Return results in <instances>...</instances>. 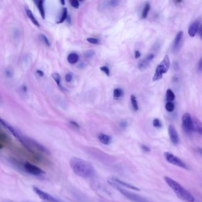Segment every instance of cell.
<instances>
[{
	"instance_id": "obj_15",
	"label": "cell",
	"mask_w": 202,
	"mask_h": 202,
	"mask_svg": "<svg viewBox=\"0 0 202 202\" xmlns=\"http://www.w3.org/2000/svg\"><path fill=\"white\" fill-rule=\"evenodd\" d=\"M113 182H115L116 183H117V184H121V186H123V187H125L128 189H132V190H136V191H139L140 189L134 186H132L131 184H129L126 182H123L121 180H120L117 179H116V178H113Z\"/></svg>"
},
{
	"instance_id": "obj_32",
	"label": "cell",
	"mask_w": 202,
	"mask_h": 202,
	"mask_svg": "<svg viewBox=\"0 0 202 202\" xmlns=\"http://www.w3.org/2000/svg\"><path fill=\"white\" fill-rule=\"evenodd\" d=\"M100 70L101 71H103V72H104L107 76H110V70L108 67H105V66H103V67H101L100 68Z\"/></svg>"
},
{
	"instance_id": "obj_9",
	"label": "cell",
	"mask_w": 202,
	"mask_h": 202,
	"mask_svg": "<svg viewBox=\"0 0 202 202\" xmlns=\"http://www.w3.org/2000/svg\"><path fill=\"white\" fill-rule=\"evenodd\" d=\"M33 190L41 199L46 201V202H60L50 194L41 190L37 187H33Z\"/></svg>"
},
{
	"instance_id": "obj_1",
	"label": "cell",
	"mask_w": 202,
	"mask_h": 202,
	"mask_svg": "<svg viewBox=\"0 0 202 202\" xmlns=\"http://www.w3.org/2000/svg\"><path fill=\"white\" fill-rule=\"evenodd\" d=\"M70 165L73 172L82 178H90L95 174L94 168L91 163L80 158H71Z\"/></svg>"
},
{
	"instance_id": "obj_39",
	"label": "cell",
	"mask_w": 202,
	"mask_h": 202,
	"mask_svg": "<svg viewBox=\"0 0 202 202\" xmlns=\"http://www.w3.org/2000/svg\"><path fill=\"white\" fill-rule=\"evenodd\" d=\"M127 125H128V123H127L126 121H121V124H120L121 127L122 128H123V129L124 128H126L127 127Z\"/></svg>"
},
{
	"instance_id": "obj_14",
	"label": "cell",
	"mask_w": 202,
	"mask_h": 202,
	"mask_svg": "<svg viewBox=\"0 0 202 202\" xmlns=\"http://www.w3.org/2000/svg\"><path fill=\"white\" fill-rule=\"evenodd\" d=\"M193 131L197 132L200 135L202 134V123L198 119H193Z\"/></svg>"
},
{
	"instance_id": "obj_16",
	"label": "cell",
	"mask_w": 202,
	"mask_h": 202,
	"mask_svg": "<svg viewBox=\"0 0 202 202\" xmlns=\"http://www.w3.org/2000/svg\"><path fill=\"white\" fill-rule=\"evenodd\" d=\"M99 139L102 143H103L104 145H109L111 142V138L107 135H106L104 133H100L99 135Z\"/></svg>"
},
{
	"instance_id": "obj_22",
	"label": "cell",
	"mask_w": 202,
	"mask_h": 202,
	"mask_svg": "<svg viewBox=\"0 0 202 202\" xmlns=\"http://www.w3.org/2000/svg\"><path fill=\"white\" fill-rule=\"evenodd\" d=\"M131 100L132 104L133 110L135 111H138L139 109V106L138 104V101H137L136 97L133 95H132L131 96Z\"/></svg>"
},
{
	"instance_id": "obj_27",
	"label": "cell",
	"mask_w": 202,
	"mask_h": 202,
	"mask_svg": "<svg viewBox=\"0 0 202 202\" xmlns=\"http://www.w3.org/2000/svg\"><path fill=\"white\" fill-rule=\"evenodd\" d=\"M40 38H41V41H42L45 44H46V45L47 46H50V42H49V41L48 38L45 34H41V35H40Z\"/></svg>"
},
{
	"instance_id": "obj_24",
	"label": "cell",
	"mask_w": 202,
	"mask_h": 202,
	"mask_svg": "<svg viewBox=\"0 0 202 202\" xmlns=\"http://www.w3.org/2000/svg\"><path fill=\"white\" fill-rule=\"evenodd\" d=\"M52 77L53 80L56 82L57 85L61 87V77L60 75L58 73H53L52 74Z\"/></svg>"
},
{
	"instance_id": "obj_42",
	"label": "cell",
	"mask_w": 202,
	"mask_h": 202,
	"mask_svg": "<svg viewBox=\"0 0 202 202\" xmlns=\"http://www.w3.org/2000/svg\"><path fill=\"white\" fill-rule=\"evenodd\" d=\"M2 104V100H1V98L0 97V105Z\"/></svg>"
},
{
	"instance_id": "obj_37",
	"label": "cell",
	"mask_w": 202,
	"mask_h": 202,
	"mask_svg": "<svg viewBox=\"0 0 202 202\" xmlns=\"http://www.w3.org/2000/svg\"><path fill=\"white\" fill-rule=\"evenodd\" d=\"M5 74L8 77H11L13 76V72L10 70H7L5 71Z\"/></svg>"
},
{
	"instance_id": "obj_41",
	"label": "cell",
	"mask_w": 202,
	"mask_h": 202,
	"mask_svg": "<svg viewBox=\"0 0 202 202\" xmlns=\"http://www.w3.org/2000/svg\"><path fill=\"white\" fill-rule=\"evenodd\" d=\"M37 73H38L41 77H43V76L44 75V73H43V72L42 71H41V70H38V71H37Z\"/></svg>"
},
{
	"instance_id": "obj_38",
	"label": "cell",
	"mask_w": 202,
	"mask_h": 202,
	"mask_svg": "<svg viewBox=\"0 0 202 202\" xmlns=\"http://www.w3.org/2000/svg\"><path fill=\"white\" fill-rule=\"evenodd\" d=\"M70 123H71V124H72L74 128H80L79 124H78L77 122L74 121H70Z\"/></svg>"
},
{
	"instance_id": "obj_25",
	"label": "cell",
	"mask_w": 202,
	"mask_h": 202,
	"mask_svg": "<svg viewBox=\"0 0 202 202\" xmlns=\"http://www.w3.org/2000/svg\"><path fill=\"white\" fill-rule=\"evenodd\" d=\"M67 17H68V11H67V9L66 8H65L63 10L61 17L60 18V21L58 22V23H63L64 21L67 19Z\"/></svg>"
},
{
	"instance_id": "obj_36",
	"label": "cell",
	"mask_w": 202,
	"mask_h": 202,
	"mask_svg": "<svg viewBox=\"0 0 202 202\" xmlns=\"http://www.w3.org/2000/svg\"><path fill=\"white\" fill-rule=\"evenodd\" d=\"M197 70L199 72H202V60L200 59V61L198 63V67H197Z\"/></svg>"
},
{
	"instance_id": "obj_31",
	"label": "cell",
	"mask_w": 202,
	"mask_h": 202,
	"mask_svg": "<svg viewBox=\"0 0 202 202\" xmlns=\"http://www.w3.org/2000/svg\"><path fill=\"white\" fill-rule=\"evenodd\" d=\"M71 6L75 9H78L80 6V3L77 0H72L70 1Z\"/></svg>"
},
{
	"instance_id": "obj_40",
	"label": "cell",
	"mask_w": 202,
	"mask_h": 202,
	"mask_svg": "<svg viewBox=\"0 0 202 202\" xmlns=\"http://www.w3.org/2000/svg\"><path fill=\"white\" fill-rule=\"evenodd\" d=\"M141 56V53L139 51H136L135 52V58H139Z\"/></svg>"
},
{
	"instance_id": "obj_3",
	"label": "cell",
	"mask_w": 202,
	"mask_h": 202,
	"mask_svg": "<svg viewBox=\"0 0 202 202\" xmlns=\"http://www.w3.org/2000/svg\"><path fill=\"white\" fill-rule=\"evenodd\" d=\"M109 182V183L113 186L114 187H115L117 190L121 193L122 195H123L125 197H126L128 199L131 200L132 202H152L148 200V199L140 196L138 194L134 193L133 192H129L127 190L123 189L121 187H119V186L117 185V184L114 182Z\"/></svg>"
},
{
	"instance_id": "obj_43",
	"label": "cell",
	"mask_w": 202,
	"mask_h": 202,
	"mask_svg": "<svg viewBox=\"0 0 202 202\" xmlns=\"http://www.w3.org/2000/svg\"></svg>"
},
{
	"instance_id": "obj_18",
	"label": "cell",
	"mask_w": 202,
	"mask_h": 202,
	"mask_svg": "<svg viewBox=\"0 0 202 202\" xmlns=\"http://www.w3.org/2000/svg\"><path fill=\"white\" fill-rule=\"evenodd\" d=\"M79 60V56L75 53H71L68 56V61L71 64L77 63Z\"/></svg>"
},
{
	"instance_id": "obj_33",
	"label": "cell",
	"mask_w": 202,
	"mask_h": 202,
	"mask_svg": "<svg viewBox=\"0 0 202 202\" xmlns=\"http://www.w3.org/2000/svg\"><path fill=\"white\" fill-rule=\"evenodd\" d=\"M120 1H116V0H112V1H110L109 2V5L110 7H116L117 5H119Z\"/></svg>"
},
{
	"instance_id": "obj_30",
	"label": "cell",
	"mask_w": 202,
	"mask_h": 202,
	"mask_svg": "<svg viewBox=\"0 0 202 202\" xmlns=\"http://www.w3.org/2000/svg\"><path fill=\"white\" fill-rule=\"evenodd\" d=\"M153 126L154 127L158 128H161L162 124L161 123V121H160L158 119H155L153 121Z\"/></svg>"
},
{
	"instance_id": "obj_10",
	"label": "cell",
	"mask_w": 202,
	"mask_h": 202,
	"mask_svg": "<svg viewBox=\"0 0 202 202\" xmlns=\"http://www.w3.org/2000/svg\"><path fill=\"white\" fill-rule=\"evenodd\" d=\"M154 57H155V55L153 53H149L145 58H144L142 61L139 62L138 65V68L141 71H143V70H146L148 67L150 62L152 61V60L154 58Z\"/></svg>"
},
{
	"instance_id": "obj_4",
	"label": "cell",
	"mask_w": 202,
	"mask_h": 202,
	"mask_svg": "<svg viewBox=\"0 0 202 202\" xmlns=\"http://www.w3.org/2000/svg\"><path fill=\"white\" fill-rule=\"evenodd\" d=\"M170 66V61L169 56L166 55L161 62L157 66L156 68L155 73L152 78L153 81H156L161 80L162 78V75L165 74L168 71Z\"/></svg>"
},
{
	"instance_id": "obj_34",
	"label": "cell",
	"mask_w": 202,
	"mask_h": 202,
	"mask_svg": "<svg viewBox=\"0 0 202 202\" xmlns=\"http://www.w3.org/2000/svg\"><path fill=\"white\" fill-rule=\"evenodd\" d=\"M72 80V75L70 74V73H68L67 74H66L65 75V80L67 82H71Z\"/></svg>"
},
{
	"instance_id": "obj_2",
	"label": "cell",
	"mask_w": 202,
	"mask_h": 202,
	"mask_svg": "<svg viewBox=\"0 0 202 202\" xmlns=\"http://www.w3.org/2000/svg\"><path fill=\"white\" fill-rule=\"evenodd\" d=\"M164 180L166 183L175 193V194L182 200L186 202H194V197L192 194L185 189L180 184L168 177H165Z\"/></svg>"
},
{
	"instance_id": "obj_8",
	"label": "cell",
	"mask_w": 202,
	"mask_h": 202,
	"mask_svg": "<svg viewBox=\"0 0 202 202\" xmlns=\"http://www.w3.org/2000/svg\"><path fill=\"white\" fill-rule=\"evenodd\" d=\"M182 127L186 133L190 134L193 132V119L191 115L186 113L182 117Z\"/></svg>"
},
{
	"instance_id": "obj_20",
	"label": "cell",
	"mask_w": 202,
	"mask_h": 202,
	"mask_svg": "<svg viewBox=\"0 0 202 202\" xmlns=\"http://www.w3.org/2000/svg\"><path fill=\"white\" fill-rule=\"evenodd\" d=\"M150 9H151L150 4L148 2L146 3L144 7H143V9L142 11V19H146V17L148 16V14L149 11L150 10Z\"/></svg>"
},
{
	"instance_id": "obj_23",
	"label": "cell",
	"mask_w": 202,
	"mask_h": 202,
	"mask_svg": "<svg viewBox=\"0 0 202 202\" xmlns=\"http://www.w3.org/2000/svg\"><path fill=\"white\" fill-rule=\"evenodd\" d=\"M123 94V90L121 88H116L113 91V96L115 99H119L121 97Z\"/></svg>"
},
{
	"instance_id": "obj_35",
	"label": "cell",
	"mask_w": 202,
	"mask_h": 202,
	"mask_svg": "<svg viewBox=\"0 0 202 202\" xmlns=\"http://www.w3.org/2000/svg\"><path fill=\"white\" fill-rule=\"evenodd\" d=\"M142 150L145 152L150 151V148L148 146H146V145H142Z\"/></svg>"
},
{
	"instance_id": "obj_44",
	"label": "cell",
	"mask_w": 202,
	"mask_h": 202,
	"mask_svg": "<svg viewBox=\"0 0 202 202\" xmlns=\"http://www.w3.org/2000/svg\"></svg>"
},
{
	"instance_id": "obj_7",
	"label": "cell",
	"mask_w": 202,
	"mask_h": 202,
	"mask_svg": "<svg viewBox=\"0 0 202 202\" xmlns=\"http://www.w3.org/2000/svg\"><path fill=\"white\" fill-rule=\"evenodd\" d=\"M164 157H165L166 160L172 165L179 167L184 169H188L187 165L182 161L181 159H180L179 158H178L177 157H176L175 155H174L171 153L168 152H165Z\"/></svg>"
},
{
	"instance_id": "obj_11",
	"label": "cell",
	"mask_w": 202,
	"mask_h": 202,
	"mask_svg": "<svg viewBox=\"0 0 202 202\" xmlns=\"http://www.w3.org/2000/svg\"><path fill=\"white\" fill-rule=\"evenodd\" d=\"M168 133L172 143L174 145H177L179 142V136L174 126L170 125L168 126Z\"/></svg>"
},
{
	"instance_id": "obj_6",
	"label": "cell",
	"mask_w": 202,
	"mask_h": 202,
	"mask_svg": "<svg viewBox=\"0 0 202 202\" xmlns=\"http://www.w3.org/2000/svg\"><path fill=\"white\" fill-rule=\"evenodd\" d=\"M23 168L26 172L34 176H41L45 174V171L40 167L28 162L23 164Z\"/></svg>"
},
{
	"instance_id": "obj_26",
	"label": "cell",
	"mask_w": 202,
	"mask_h": 202,
	"mask_svg": "<svg viewBox=\"0 0 202 202\" xmlns=\"http://www.w3.org/2000/svg\"><path fill=\"white\" fill-rule=\"evenodd\" d=\"M175 106L172 102H167L165 104V109L168 112H172L174 110Z\"/></svg>"
},
{
	"instance_id": "obj_13",
	"label": "cell",
	"mask_w": 202,
	"mask_h": 202,
	"mask_svg": "<svg viewBox=\"0 0 202 202\" xmlns=\"http://www.w3.org/2000/svg\"><path fill=\"white\" fill-rule=\"evenodd\" d=\"M200 26V22L199 20H196L191 24V25L189 27V31H188L190 37L193 38L195 36Z\"/></svg>"
},
{
	"instance_id": "obj_29",
	"label": "cell",
	"mask_w": 202,
	"mask_h": 202,
	"mask_svg": "<svg viewBox=\"0 0 202 202\" xmlns=\"http://www.w3.org/2000/svg\"><path fill=\"white\" fill-rule=\"evenodd\" d=\"M87 41L88 42L90 43L91 44H94V45L98 44V43H99V42H100V40H99V39H96V38H87Z\"/></svg>"
},
{
	"instance_id": "obj_5",
	"label": "cell",
	"mask_w": 202,
	"mask_h": 202,
	"mask_svg": "<svg viewBox=\"0 0 202 202\" xmlns=\"http://www.w3.org/2000/svg\"><path fill=\"white\" fill-rule=\"evenodd\" d=\"M0 123L6 129H7L21 143L26 147V138L27 137H25L24 136H23L22 135H21L20 133L19 132L17 131L15 128H14L12 126H11L9 123H8L7 121H4L3 119L0 118Z\"/></svg>"
},
{
	"instance_id": "obj_28",
	"label": "cell",
	"mask_w": 202,
	"mask_h": 202,
	"mask_svg": "<svg viewBox=\"0 0 202 202\" xmlns=\"http://www.w3.org/2000/svg\"><path fill=\"white\" fill-rule=\"evenodd\" d=\"M94 55H95V51L94 50H89L85 53L84 56L87 58H90L91 57L94 56Z\"/></svg>"
},
{
	"instance_id": "obj_21",
	"label": "cell",
	"mask_w": 202,
	"mask_h": 202,
	"mask_svg": "<svg viewBox=\"0 0 202 202\" xmlns=\"http://www.w3.org/2000/svg\"><path fill=\"white\" fill-rule=\"evenodd\" d=\"M166 99L168 102H171L175 99V94L171 90L168 89L167 90L166 92Z\"/></svg>"
},
{
	"instance_id": "obj_17",
	"label": "cell",
	"mask_w": 202,
	"mask_h": 202,
	"mask_svg": "<svg viewBox=\"0 0 202 202\" xmlns=\"http://www.w3.org/2000/svg\"><path fill=\"white\" fill-rule=\"evenodd\" d=\"M26 14L27 16V17H29V19L31 20V21L37 27H40V24L38 22V21L37 20V19L35 18V17L34 16L32 11L29 9H26Z\"/></svg>"
},
{
	"instance_id": "obj_12",
	"label": "cell",
	"mask_w": 202,
	"mask_h": 202,
	"mask_svg": "<svg viewBox=\"0 0 202 202\" xmlns=\"http://www.w3.org/2000/svg\"><path fill=\"white\" fill-rule=\"evenodd\" d=\"M182 35H183V33L182 31H180L179 32L177 33V34L174 39V41H173V43H172V49L173 52H177L179 50V48L181 44Z\"/></svg>"
},
{
	"instance_id": "obj_19",
	"label": "cell",
	"mask_w": 202,
	"mask_h": 202,
	"mask_svg": "<svg viewBox=\"0 0 202 202\" xmlns=\"http://www.w3.org/2000/svg\"><path fill=\"white\" fill-rule=\"evenodd\" d=\"M37 5L39 9V10L40 12L41 16L43 18V19H45V9L43 6V1H38L37 2Z\"/></svg>"
}]
</instances>
